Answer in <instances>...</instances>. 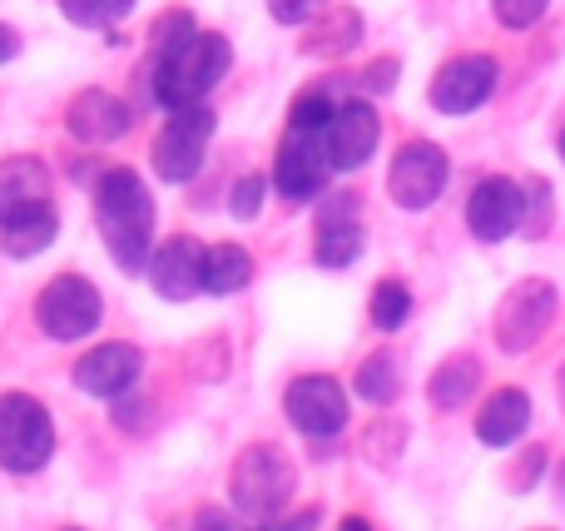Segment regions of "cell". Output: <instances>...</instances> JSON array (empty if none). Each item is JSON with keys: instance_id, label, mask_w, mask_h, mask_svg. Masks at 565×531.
<instances>
[{"instance_id": "obj_20", "label": "cell", "mask_w": 565, "mask_h": 531, "mask_svg": "<svg viewBox=\"0 0 565 531\" xmlns=\"http://www.w3.org/2000/svg\"><path fill=\"white\" fill-rule=\"evenodd\" d=\"M50 199V169L40 155H6L0 159V219L25 204Z\"/></svg>"}, {"instance_id": "obj_18", "label": "cell", "mask_w": 565, "mask_h": 531, "mask_svg": "<svg viewBox=\"0 0 565 531\" xmlns=\"http://www.w3.org/2000/svg\"><path fill=\"white\" fill-rule=\"evenodd\" d=\"M55 238H60V214L50 199L0 219V254L6 258H40L45 248H55Z\"/></svg>"}, {"instance_id": "obj_6", "label": "cell", "mask_w": 565, "mask_h": 531, "mask_svg": "<svg viewBox=\"0 0 565 531\" xmlns=\"http://www.w3.org/2000/svg\"><path fill=\"white\" fill-rule=\"evenodd\" d=\"M214 129H218V115L209 109V99L204 105L169 109L164 129H159L154 145H149L154 179H164V184H189V179L204 169L209 145H214Z\"/></svg>"}, {"instance_id": "obj_30", "label": "cell", "mask_w": 565, "mask_h": 531, "mask_svg": "<svg viewBox=\"0 0 565 531\" xmlns=\"http://www.w3.org/2000/svg\"><path fill=\"white\" fill-rule=\"evenodd\" d=\"M322 10H328V0H268V15H274L278 25H288V30H298V25H308V20H318Z\"/></svg>"}, {"instance_id": "obj_10", "label": "cell", "mask_w": 565, "mask_h": 531, "mask_svg": "<svg viewBox=\"0 0 565 531\" xmlns=\"http://www.w3.org/2000/svg\"><path fill=\"white\" fill-rule=\"evenodd\" d=\"M139 378H145V353H139L135 343H125V338L95 343L89 353L75 358V368H70V383H75L85 397H99V403L129 397L139 387Z\"/></svg>"}, {"instance_id": "obj_12", "label": "cell", "mask_w": 565, "mask_h": 531, "mask_svg": "<svg viewBox=\"0 0 565 531\" xmlns=\"http://www.w3.org/2000/svg\"><path fill=\"white\" fill-rule=\"evenodd\" d=\"M129 129H135V109H129L125 95H115V89H105V85L79 89V95L65 105V135L79 139V145H89V149L115 145V139L129 135Z\"/></svg>"}, {"instance_id": "obj_7", "label": "cell", "mask_w": 565, "mask_h": 531, "mask_svg": "<svg viewBox=\"0 0 565 531\" xmlns=\"http://www.w3.org/2000/svg\"><path fill=\"white\" fill-rule=\"evenodd\" d=\"M274 189L288 204H312L322 199L332 179V159H328V135L318 129H282V145L274 155Z\"/></svg>"}, {"instance_id": "obj_14", "label": "cell", "mask_w": 565, "mask_h": 531, "mask_svg": "<svg viewBox=\"0 0 565 531\" xmlns=\"http://www.w3.org/2000/svg\"><path fill=\"white\" fill-rule=\"evenodd\" d=\"M551 318H556V288H551L546 278H526V284H516L507 294V304H501L497 343L507 348V353H521V348H531L546 333Z\"/></svg>"}, {"instance_id": "obj_35", "label": "cell", "mask_w": 565, "mask_h": 531, "mask_svg": "<svg viewBox=\"0 0 565 531\" xmlns=\"http://www.w3.org/2000/svg\"><path fill=\"white\" fill-rule=\"evenodd\" d=\"M15 55H20V35L6 25V20H0V65H10Z\"/></svg>"}, {"instance_id": "obj_15", "label": "cell", "mask_w": 565, "mask_h": 531, "mask_svg": "<svg viewBox=\"0 0 565 531\" xmlns=\"http://www.w3.org/2000/svg\"><path fill=\"white\" fill-rule=\"evenodd\" d=\"M382 145V119L367 99H342L328 125V159L332 174H358Z\"/></svg>"}, {"instance_id": "obj_40", "label": "cell", "mask_w": 565, "mask_h": 531, "mask_svg": "<svg viewBox=\"0 0 565 531\" xmlns=\"http://www.w3.org/2000/svg\"><path fill=\"white\" fill-rule=\"evenodd\" d=\"M60 531H85V527H60Z\"/></svg>"}, {"instance_id": "obj_28", "label": "cell", "mask_w": 565, "mask_h": 531, "mask_svg": "<svg viewBox=\"0 0 565 531\" xmlns=\"http://www.w3.org/2000/svg\"><path fill=\"white\" fill-rule=\"evenodd\" d=\"M551 0H491V10H497V20L507 30H531L541 15H546Z\"/></svg>"}, {"instance_id": "obj_38", "label": "cell", "mask_w": 565, "mask_h": 531, "mask_svg": "<svg viewBox=\"0 0 565 531\" xmlns=\"http://www.w3.org/2000/svg\"><path fill=\"white\" fill-rule=\"evenodd\" d=\"M561 497H565V467H561Z\"/></svg>"}, {"instance_id": "obj_29", "label": "cell", "mask_w": 565, "mask_h": 531, "mask_svg": "<svg viewBox=\"0 0 565 531\" xmlns=\"http://www.w3.org/2000/svg\"><path fill=\"white\" fill-rule=\"evenodd\" d=\"M521 224L531 229V238H541L551 229V184L546 179H531L526 184V219Z\"/></svg>"}, {"instance_id": "obj_26", "label": "cell", "mask_w": 565, "mask_h": 531, "mask_svg": "<svg viewBox=\"0 0 565 531\" xmlns=\"http://www.w3.org/2000/svg\"><path fill=\"white\" fill-rule=\"evenodd\" d=\"M367 314H372V328H377V333H397V328L412 318V288L402 284V278H382V284L372 288Z\"/></svg>"}, {"instance_id": "obj_34", "label": "cell", "mask_w": 565, "mask_h": 531, "mask_svg": "<svg viewBox=\"0 0 565 531\" xmlns=\"http://www.w3.org/2000/svg\"><path fill=\"white\" fill-rule=\"evenodd\" d=\"M189 531H238V527H234V512H224V507H204Z\"/></svg>"}, {"instance_id": "obj_4", "label": "cell", "mask_w": 565, "mask_h": 531, "mask_svg": "<svg viewBox=\"0 0 565 531\" xmlns=\"http://www.w3.org/2000/svg\"><path fill=\"white\" fill-rule=\"evenodd\" d=\"M55 417L35 393H0V467L15 477H35L55 457Z\"/></svg>"}, {"instance_id": "obj_11", "label": "cell", "mask_w": 565, "mask_h": 531, "mask_svg": "<svg viewBox=\"0 0 565 531\" xmlns=\"http://www.w3.org/2000/svg\"><path fill=\"white\" fill-rule=\"evenodd\" d=\"M497 85H501V65L491 55H457L431 75L427 99L441 115H471V109H481L497 95Z\"/></svg>"}, {"instance_id": "obj_2", "label": "cell", "mask_w": 565, "mask_h": 531, "mask_svg": "<svg viewBox=\"0 0 565 531\" xmlns=\"http://www.w3.org/2000/svg\"><path fill=\"white\" fill-rule=\"evenodd\" d=\"M234 70V45L218 30H194L184 45L149 55V99L159 109H184V105H204L209 89Z\"/></svg>"}, {"instance_id": "obj_5", "label": "cell", "mask_w": 565, "mask_h": 531, "mask_svg": "<svg viewBox=\"0 0 565 531\" xmlns=\"http://www.w3.org/2000/svg\"><path fill=\"white\" fill-rule=\"evenodd\" d=\"M105 323V294L85 274H55L35 298V328L50 343H85Z\"/></svg>"}, {"instance_id": "obj_22", "label": "cell", "mask_w": 565, "mask_h": 531, "mask_svg": "<svg viewBox=\"0 0 565 531\" xmlns=\"http://www.w3.org/2000/svg\"><path fill=\"white\" fill-rule=\"evenodd\" d=\"M362 40V15L352 6L342 10H322L318 20H308V35H302V55H348V50H358Z\"/></svg>"}, {"instance_id": "obj_21", "label": "cell", "mask_w": 565, "mask_h": 531, "mask_svg": "<svg viewBox=\"0 0 565 531\" xmlns=\"http://www.w3.org/2000/svg\"><path fill=\"white\" fill-rule=\"evenodd\" d=\"M254 284V254L234 238L204 248V294L209 298H234Z\"/></svg>"}, {"instance_id": "obj_37", "label": "cell", "mask_w": 565, "mask_h": 531, "mask_svg": "<svg viewBox=\"0 0 565 531\" xmlns=\"http://www.w3.org/2000/svg\"><path fill=\"white\" fill-rule=\"evenodd\" d=\"M561 403H565V368H561Z\"/></svg>"}, {"instance_id": "obj_32", "label": "cell", "mask_w": 565, "mask_h": 531, "mask_svg": "<svg viewBox=\"0 0 565 531\" xmlns=\"http://www.w3.org/2000/svg\"><path fill=\"white\" fill-rule=\"evenodd\" d=\"M318 522H322L318 507H302V512H292V517H274V522H258L254 531H318Z\"/></svg>"}, {"instance_id": "obj_8", "label": "cell", "mask_w": 565, "mask_h": 531, "mask_svg": "<svg viewBox=\"0 0 565 531\" xmlns=\"http://www.w3.org/2000/svg\"><path fill=\"white\" fill-rule=\"evenodd\" d=\"M348 387L328 373H302L282 387V417L312 443H328L348 427Z\"/></svg>"}, {"instance_id": "obj_24", "label": "cell", "mask_w": 565, "mask_h": 531, "mask_svg": "<svg viewBox=\"0 0 565 531\" xmlns=\"http://www.w3.org/2000/svg\"><path fill=\"white\" fill-rule=\"evenodd\" d=\"M352 387H358V397H362V403H372V407H387V403H397V393H402L397 358H392V353H372L367 363L358 368V378H352Z\"/></svg>"}, {"instance_id": "obj_25", "label": "cell", "mask_w": 565, "mask_h": 531, "mask_svg": "<svg viewBox=\"0 0 565 531\" xmlns=\"http://www.w3.org/2000/svg\"><path fill=\"white\" fill-rule=\"evenodd\" d=\"M55 6L75 30H115L119 20L135 15L139 0H55Z\"/></svg>"}, {"instance_id": "obj_31", "label": "cell", "mask_w": 565, "mask_h": 531, "mask_svg": "<svg viewBox=\"0 0 565 531\" xmlns=\"http://www.w3.org/2000/svg\"><path fill=\"white\" fill-rule=\"evenodd\" d=\"M397 75H402L397 60H372V65L362 70V89H367V95H392Z\"/></svg>"}, {"instance_id": "obj_9", "label": "cell", "mask_w": 565, "mask_h": 531, "mask_svg": "<svg viewBox=\"0 0 565 531\" xmlns=\"http://www.w3.org/2000/svg\"><path fill=\"white\" fill-rule=\"evenodd\" d=\"M447 179H451V169H447L441 145H431V139H407V145L392 155L387 194H392V204H397V209L422 214V209H431L441 199Z\"/></svg>"}, {"instance_id": "obj_17", "label": "cell", "mask_w": 565, "mask_h": 531, "mask_svg": "<svg viewBox=\"0 0 565 531\" xmlns=\"http://www.w3.org/2000/svg\"><path fill=\"white\" fill-rule=\"evenodd\" d=\"M521 219H526V189H516L511 179L491 174L471 189L467 229L481 238V244H501V238H511L521 229Z\"/></svg>"}, {"instance_id": "obj_1", "label": "cell", "mask_w": 565, "mask_h": 531, "mask_svg": "<svg viewBox=\"0 0 565 531\" xmlns=\"http://www.w3.org/2000/svg\"><path fill=\"white\" fill-rule=\"evenodd\" d=\"M89 199H95V229L105 238L115 268L139 278L149 268L154 229H159V204H154L149 179L129 164H105L99 179L89 184Z\"/></svg>"}, {"instance_id": "obj_3", "label": "cell", "mask_w": 565, "mask_h": 531, "mask_svg": "<svg viewBox=\"0 0 565 531\" xmlns=\"http://www.w3.org/2000/svg\"><path fill=\"white\" fill-rule=\"evenodd\" d=\"M298 492V467L278 443H248L228 467V502L238 517L274 522Z\"/></svg>"}, {"instance_id": "obj_33", "label": "cell", "mask_w": 565, "mask_h": 531, "mask_svg": "<svg viewBox=\"0 0 565 531\" xmlns=\"http://www.w3.org/2000/svg\"><path fill=\"white\" fill-rule=\"evenodd\" d=\"M541 467H546V453H541V447H531V457H521V467H516V477H511V487H516V492H526V487L541 477Z\"/></svg>"}, {"instance_id": "obj_19", "label": "cell", "mask_w": 565, "mask_h": 531, "mask_svg": "<svg viewBox=\"0 0 565 531\" xmlns=\"http://www.w3.org/2000/svg\"><path fill=\"white\" fill-rule=\"evenodd\" d=\"M531 427V397L521 387H497L477 413V437L487 447H516Z\"/></svg>"}, {"instance_id": "obj_13", "label": "cell", "mask_w": 565, "mask_h": 531, "mask_svg": "<svg viewBox=\"0 0 565 531\" xmlns=\"http://www.w3.org/2000/svg\"><path fill=\"white\" fill-rule=\"evenodd\" d=\"M204 248L199 238L189 234H169L164 244H154V254H149V288H154V298H164V304H189L194 294H204Z\"/></svg>"}, {"instance_id": "obj_23", "label": "cell", "mask_w": 565, "mask_h": 531, "mask_svg": "<svg viewBox=\"0 0 565 531\" xmlns=\"http://www.w3.org/2000/svg\"><path fill=\"white\" fill-rule=\"evenodd\" d=\"M481 387V363L471 353H457V358H447V363L431 373V383H427V397H431V407H461V403H471V393Z\"/></svg>"}, {"instance_id": "obj_36", "label": "cell", "mask_w": 565, "mask_h": 531, "mask_svg": "<svg viewBox=\"0 0 565 531\" xmlns=\"http://www.w3.org/2000/svg\"><path fill=\"white\" fill-rule=\"evenodd\" d=\"M338 531H372V522H367V517H342Z\"/></svg>"}, {"instance_id": "obj_39", "label": "cell", "mask_w": 565, "mask_h": 531, "mask_svg": "<svg viewBox=\"0 0 565 531\" xmlns=\"http://www.w3.org/2000/svg\"><path fill=\"white\" fill-rule=\"evenodd\" d=\"M561 159H565V129H561Z\"/></svg>"}, {"instance_id": "obj_27", "label": "cell", "mask_w": 565, "mask_h": 531, "mask_svg": "<svg viewBox=\"0 0 565 531\" xmlns=\"http://www.w3.org/2000/svg\"><path fill=\"white\" fill-rule=\"evenodd\" d=\"M268 189H274V179L258 174V169H254V174H238L234 184H228V214L244 219V224H248V219H258V214H264Z\"/></svg>"}, {"instance_id": "obj_16", "label": "cell", "mask_w": 565, "mask_h": 531, "mask_svg": "<svg viewBox=\"0 0 565 531\" xmlns=\"http://www.w3.org/2000/svg\"><path fill=\"white\" fill-rule=\"evenodd\" d=\"M362 248H367V234H362L358 219V194H332L318 209L312 258H318V268H352L362 258Z\"/></svg>"}]
</instances>
